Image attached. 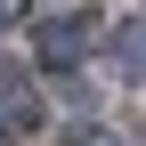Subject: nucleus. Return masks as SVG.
<instances>
[{"mask_svg":"<svg viewBox=\"0 0 146 146\" xmlns=\"http://www.w3.org/2000/svg\"><path fill=\"white\" fill-rule=\"evenodd\" d=\"M89 41H98V25H89L81 8H73V16H49V25L33 33V49H41V73H81Z\"/></svg>","mask_w":146,"mask_h":146,"instance_id":"obj_1","label":"nucleus"},{"mask_svg":"<svg viewBox=\"0 0 146 146\" xmlns=\"http://www.w3.org/2000/svg\"><path fill=\"white\" fill-rule=\"evenodd\" d=\"M0 122H8L16 138H25V130H41V89H33L25 73H0Z\"/></svg>","mask_w":146,"mask_h":146,"instance_id":"obj_2","label":"nucleus"},{"mask_svg":"<svg viewBox=\"0 0 146 146\" xmlns=\"http://www.w3.org/2000/svg\"><path fill=\"white\" fill-rule=\"evenodd\" d=\"M114 73L146 89V16H130V25H114Z\"/></svg>","mask_w":146,"mask_h":146,"instance_id":"obj_3","label":"nucleus"},{"mask_svg":"<svg viewBox=\"0 0 146 146\" xmlns=\"http://www.w3.org/2000/svg\"><path fill=\"white\" fill-rule=\"evenodd\" d=\"M57 146H130V138H122V130H106V122H81V130H65Z\"/></svg>","mask_w":146,"mask_h":146,"instance_id":"obj_4","label":"nucleus"},{"mask_svg":"<svg viewBox=\"0 0 146 146\" xmlns=\"http://www.w3.org/2000/svg\"><path fill=\"white\" fill-rule=\"evenodd\" d=\"M16 8H25V0H0V25H16Z\"/></svg>","mask_w":146,"mask_h":146,"instance_id":"obj_5","label":"nucleus"}]
</instances>
